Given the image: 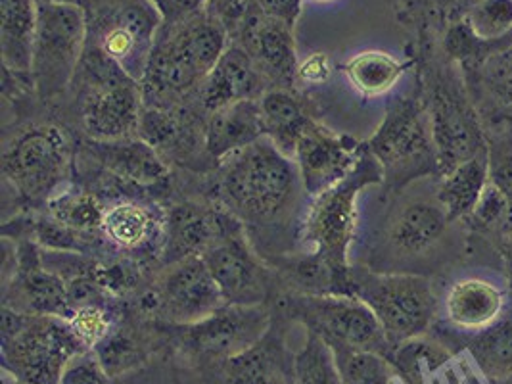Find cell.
Listing matches in <instances>:
<instances>
[{
	"label": "cell",
	"mask_w": 512,
	"mask_h": 384,
	"mask_svg": "<svg viewBox=\"0 0 512 384\" xmlns=\"http://www.w3.org/2000/svg\"><path fill=\"white\" fill-rule=\"evenodd\" d=\"M215 187L221 206L244 225L250 240L282 235L290 223L300 229L307 198L300 171L267 137L227 156Z\"/></svg>",
	"instance_id": "6da1fadb"
},
{
	"label": "cell",
	"mask_w": 512,
	"mask_h": 384,
	"mask_svg": "<svg viewBox=\"0 0 512 384\" xmlns=\"http://www.w3.org/2000/svg\"><path fill=\"white\" fill-rule=\"evenodd\" d=\"M227 48V25L210 10H202L179 24H163L140 81L144 106L169 110L188 98Z\"/></svg>",
	"instance_id": "7a4b0ae2"
},
{
	"label": "cell",
	"mask_w": 512,
	"mask_h": 384,
	"mask_svg": "<svg viewBox=\"0 0 512 384\" xmlns=\"http://www.w3.org/2000/svg\"><path fill=\"white\" fill-rule=\"evenodd\" d=\"M384 181V171L365 146L361 158L346 179L307 198L298 244L325 265L334 279L336 294H351L350 246L357 225V198L363 189Z\"/></svg>",
	"instance_id": "3957f363"
},
{
	"label": "cell",
	"mask_w": 512,
	"mask_h": 384,
	"mask_svg": "<svg viewBox=\"0 0 512 384\" xmlns=\"http://www.w3.org/2000/svg\"><path fill=\"white\" fill-rule=\"evenodd\" d=\"M267 304H225L221 310L190 325L154 321L163 352L185 361L196 375L257 344L273 325Z\"/></svg>",
	"instance_id": "277c9868"
},
{
	"label": "cell",
	"mask_w": 512,
	"mask_h": 384,
	"mask_svg": "<svg viewBox=\"0 0 512 384\" xmlns=\"http://www.w3.org/2000/svg\"><path fill=\"white\" fill-rule=\"evenodd\" d=\"M83 133L94 143L139 137L144 112L140 81L102 50L87 47L75 79Z\"/></svg>",
	"instance_id": "5b68a950"
},
{
	"label": "cell",
	"mask_w": 512,
	"mask_h": 384,
	"mask_svg": "<svg viewBox=\"0 0 512 384\" xmlns=\"http://www.w3.org/2000/svg\"><path fill=\"white\" fill-rule=\"evenodd\" d=\"M85 350L68 319L2 306V371L22 383H60L66 365Z\"/></svg>",
	"instance_id": "8992f818"
},
{
	"label": "cell",
	"mask_w": 512,
	"mask_h": 384,
	"mask_svg": "<svg viewBox=\"0 0 512 384\" xmlns=\"http://www.w3.org/2000/svg\"><path fill=\"white\" fill-rule=\"evenodd\" d=\"M87 50V14L75 2L39 0L31 83L45 102L66 93Z\"/></svg>",
	"instance_id": "52a82bcc"
},
{
	"label": "cell",
	"mask_w": 512,
	"mask_h": 384,
	"mask_svg": "<svg viewBox=\"0 0 512 384\" xmlns=\"http://www.w3.org/2000/svg\"><path fill=\"white\" fill-rule=\"evenodd\" d=\"M351 294L373 310L394 348L432 329L438 300L422 275L351 269Z\"/></svg>",
	"instance_id": "ba28073f"
},
{
	"label": "cell",
	"mask_w": 512,
	"mask_h": 384,
	"mask_svg": "<svg viewBox=\"0 0 512 384\" xmlns=\"http://www.w3.org/2000/svg\"><path fill=\"white\" fill-rule=\"evenodd\" d=\"M87 47L102 50L125 72L142 81L163 18L150 0H89Z\"/></svg>",
	"instance_id": "9c48e42d"
},
{
	"label": "cell",
	"mask_w": 512,
	"mask_h": 384,
	"mask_svg": "<svg viewBox=\"0 0 512 384\" xmlns=\"http://www.w3.org/2000/svg\"><path fill=\"white\" fill-rule=\"evenodd\" d=\"M367 146L390 189H401L419 177L440 173L430 118L415 100L394 102Z\"/></svg>",
	"instance_id": "30bf717a"
},
{
	"label": "cell",
	"mask_w": 512,
	"mask_h": 384,
	"mask_svg": "<svg viewBox=\"0 0 512 384\" xmlns=\"http://www.w3.org/2000/svg\"><path fill=\"white\" fill-rule=\"evenodd\" d=\"M71 171V144L56 125H33L2 154V173L27 202H48L64 189Z\"/></svg>",
	"instance_id": "8fae6325"
},
{
	"label": "cell",
	"mask_w": 512,
	"mask_h": 384,
	"mask_svg": "<svg viewBox=\"0 0 512 384\" xmlns=\"http://www.w3.org/2000/svg\"><path fill=\"white\" fill-rule=\"evenodd\" d=\"M284 315L321 338L376 352L390 360L394 346L373 310L350 294H302L284 300Z\"/></svg>",
	"instance_id": "7c38bea8"
},
{
	"label": "cell",
	"mask_w": 512,
	"mask_h": 384,
	"mask_svg": "<svg viewBox=\"0 0 512 384\" xmlns=\"http://www.w3.org/2000/svg\"><path fill=\"white\" fill-rule=\"evenodd\" d=\"M221 288L202 256H190L167 265L158 277L152 300H146L150 321L190 325L225 306Z\"/></svg>",
	"instance_id": "4fadbf2b"
},
{
	"label": "cell",
	"mask_w": 512,
	"mask_h": 384,
	"mask_svg": "<svg viewBox=\"0 0 512 384\" xmlns=\"http://www.w3.org/2000/svg\"><path fill=\"white\" fill-rule=\"evenodd\" d=\"M202 258L227 304H265L271 290V269L233 214Z\"/></svg>",
	"instance_id": "5bb4252c"
},
{
	"label": "cell",
	"mask_w": 512,
	"mask_h": 384,
	"mask_svg": "<svg viewBox=\"0 0 512 384\" xmlns=\"http://www.w3.org/2000/svg\"><path fill=\"white\" fill-rule=\"evenodd\" d=\"M430 127L442 175L488 150L474 110L451 79L432 95Z\"/></svg>",
	"instance_id": "9a60e30c"
},
{
	"label": "cell",
	"mask_w": 512,
	"mask_h": 384,
	"mask_svg": "<svg viewBox=\"0 0 512 384\" xmlns=\"http://www.w3.org/2000/svg\"><path fill=\"white\" fill-rule=\"evenodd\" d=\"M294 358L286 344V327L275 321L252 348L208 367L192 379L198 384H294Z\"/></svg>",
	"instance_id": "2e32d148"
},
{
	"label": "cell",
	"mask_w": 512,
	"mask_h": 384,
	"mask_svg": "<svg viewBox=\"0 0 512 384\" xmlns=\"http://www.w3.org/2000/svg\"><path fill=\"white\" fill-rule=\"evenodd\" d=\"M365 146L355 139L311 123L296 146L294 162L307 198H315L350 175Z\"/></svg>",
	"instance_id": "e0dca14e"
},
{
	"label": "cell",
	"mask_w": 512,
	"mask_h": 384,
	"mask_svg": "<svg viewBox=\"0 0 512 384\" xmlns=\"http://www.w3.org/2000/svg\"><path fill=\"white\" fill-rule=\"evenodd\" d=\"M12 285H4V306L27 315H56L68 319L70 292L66 281L43 264L35 244L25 242L14 264Z\"/></svg>",
	"instance_id": "ac0fdd59"
},
{
	"label": "cell",
	"mask_w": 512,
	"mask_h": 384,
	"mask_svg": "<svg viewBox=\"0 0 512 384\" xmlns=\"http://www.w3.org/2000/svg\"><path fill=\"white\" fill-rule=\"evenodd\" d=\"M238 45L252 56L271 89H290L294 85L298 72L294 27L244 10Z\"/></svg>",
	"instance_id": "d6986e66"
},
{
	"label": "cell",
	"mask_w": 512,
	"mask_h": 384,
	"mask_svg": "<svg viewBox=\"0 0 512 384\" xmlns=\"http://www.w3.org/2000/svg\"><path fill=\"white\" fill-rule=\"evenodd\" d=\"M165 217L167 212L154 204L123 198L104 206L100 235L121 252L133 256H162Z\"/></svg>",
	"instance_id": "ffe728a7"
},
{
	"label": "cell",
	"mask_w": 512,
	"mask_h": 384,
	"mask_svg": "<svg viewBox=\"0 0 512 384\" xmlns=\"http://www.w3.org/2000/svg\"><path fill=\"white\" fill-rule=\"evenodd\" d=\"M271 89L267 77L257 68L252 56L236 45H229L217 66L192 93L198 106L211 112L242 100H259Z\"/></svg>",
	"instance_id": "44dd1931"
},
{
	"label": "cell",
	"mask_w": 512,
	"mask_h": 384,
	"mask_svg": "<svg viewBox=\"0 0 512 384\" xmlns=\"http://www.w3.org/2000/svg\"><path fill=\"white\" fill-rule=\"evenodd\" d=\"M229 212L204 208L198 204L173 206L165 217V242L162 258L165 265L181 262L190 256H202L219 239Z\"/></svg>",
	"instance_id": "7402d4cb"
},
{
	"label": "cell",
	"mask_w": 512,
	"mask_h": 384,
	"mask_svg": "<svg viewBox=\"0 0 512 384\" xmlns=\"http://www.w3.org/2000/svg\"><path fill=\"white\" fill-rule=\"evenodd\" d=\"M440 200H409L392 217L386 242L397 258H417L430 252L445 235L449 225Z\"/></svg>",
	"instance_id": "603a6c76"
},
{
	"label": "cell",
	"mask_w": 512,
	"mask_h": 384,
	"mask_svg": "<svg viewBox=\"0 0 512 384\" xmlns=\"http://www.w3.org/2000/svg\"><path fill=\"white\" fill-rule=\"evenodd\" d=\"M265 137L259 100H242L211 112L204 127V148L221 164L227 156Z\"/></svg>",
	"instance_id": "cb8c5ba5"
},
{
	"label": "cell",
	"mask_w": 512,
	"mask_h": 384,
	"mask_svg": "<svg viewBox=\"0 0 512 384\" xmlns=\"http://www.w3.org/2000/svg\"><path fill=\"white\" fill-rule=\"evenodd\" d=\"M39 0H0V52L4 72L31 83Z\"/></svg>",
	"instance_id": "d4e9b609"
},
{
	"label": "cell",
	"mask_w": 512,
	"mask_h": 384,
	"mask_svg": "<svg viewBox=\"0 0 512 384\" xmlns=\"http://www.w3.org/2000/svg\"><path fill=\"white\" fill-rule=\"evenodd\" d=\"M93 156L117 179L139 187H156L169 175L162 154L140 137L121 139L112 143L91 141Z\"/></svg>",
	"instance_id": "484cf974"
},
{
	"label": "cell",
	"mask_w": 512,
	"mask_h": 384,
	"mask_svg": "<svg viewBox=\"0 0 512 384\" xmlns=\"http://www.w3.org/2000/svg\"><path fill=\"white\" fill-rule=\"evenodd\" d=\"M505 310V296L484 279H463L445 296L447 321L459 331H480L493 325Z\"/></svg>",
	"instance_id": "4316f807"
},
{
	"label": "cell",
	"mask_w": 512,
	"mask_h": 384,
	"mask_svg": "<svg viewBox=\"0 0 512 384\" xmlns=\"http://www.w3.org/2000/svg\"><path fill=\"white\" fill-rule=\"evenodd\" d=\"M265 137L279 148L282 154L294 160L296 146L313 120L307 116L302 100L290 89H269L259 98Z\"/></svg>",
	"instance_id": "83f0119b"
},
{
	"label": "cell",
	"mask_w": 512,
	"mask_h": 384,
	"mask_svg": "<svg viewBox=\"0 0 512 384\" xmlns=\"http://www.w3.org/2000/svg\"><path fill=\"white\" fill-rule=\"evenodd\" d=\"M489 181V150L443 175L438 200L449 217L457 221L472 214Z\"/></svg>",
	"instance_id": "f1b7e54d"
},
{
	"label": "cell",
	"mask_w": 512,
	"mask_h": 384,
	"mask_svg": "<svg viewBox=\"0 0 512 384\" xmlns=\"http://www.w3.org/2000/svg\"><path fill=\"white\" fill-rule=\"evenodd\" d=\"M480 373L493 383H512V317H499L466 340Z\"/></svg>",
	"instance_id": "f546056e"
},
{
	"label": "cell",
	"mask_w": 512,
	"mask_h": 384,
	"mask_svg": "<svg viewBox=\"0 0 512 384\" xmlns=\"http://www.w3.org/2000/svg\"><path fill=\"white\" fill-rule=\"evenodd\" d=\"M409 68L396 60L392 54L380 50H367L353 56L344 66L351 87L363 96L386 95L396 87L401 75Z\"/></svg>",
	"instance_id": "4dcf8cb0"
},
{
	"label": "cell",
	"mask_w": 512,
	"mask_h": 384,
	"mask_svg": "<svg viewBox=\"0 0 512 384\" xmlns=\"http://www.w3.org/2000/svg\"><path fill=\"white\" fill-rule=\"evenodd\" d=\"M451 358L453 352L440 338L422 335L396 346L390 356V363L394 365L396 377H401L403 383L422 384L428 373L438 371Z\"/></svg>",
	"instance_id": "1f68e13d"
},
{
	"label": "cell",
	"mask_w": 512,
	"mask_h": 384,
	"mask_svg": "<svg viewBox=\"0 0 512 384\" xmlns=\"http://www.w3.org/2000/svg\"><path fill=\"white\" fill-rule=\"evenodd\" d=\"M325 340V338H323ZM336 369L344 384H392L396 377L394 365L386 356L359 350L338 340L326 338Z\"/></svg>",
	"instance_id": "d6a6232c"
},
{
	"label": "cell",
	"mask_w": 512,
	"mask_h": 384,
	"mask_svg": "<svg viewBox=\"0 0 512 384\" xmlns=\"http://www.w3.org/2000/svg\"><path fill=\"white\" fill-rule=\"evenodd\" d=\"M47 206L52 219L83 237L102 233L104 206L93 192L60 191L48 200Z\"/></svg>",
	"instance_id": "836d02e7"
},
{
	"label": "cell",
	"mask_w": 512,
	"mask_h": 384,
	"mask_svg": "<svg viewBox=\"0 0 512 384\" xmlns=\"http://www.w3.org/2000/svg\"><path fill=\"white\" fill-rule=\"evenodd\" d=\"M463 20L482 43L501 47L512 43V0H476Z\"/></svg>",
	"instance_id": "e575fe53"
},
{
	"label": "cell",
	"mask_w": 512,
	"mask_h": 384,
	"mask_svg": "<svg viewBox=\"0 0 512 384\" xmlns=\"http://www.w3.org/2000/svg\"><path fill=\"white\" fill-rule=\"evenodd\" d=\"M71 331L81 340L87 350H94L100 342L114 333L119 325V315L108 304V300H89L77 304L68 317Z\"/></svg>",
	"instance_id": "d590c367"
},
{
	"label": "cell",
	"mask_w": 512,
	"mask_h": 384,
	"mask_svg": "<svg viewBox=\"0 0 512 384\" xmlns=\"http://www.w3.org/2000/svg\"><path fill=\"white\" fill-rule=\"evenodd\" d=\"M294 384H344L328 344L311 331L294 358Z\"/></svg>",
	"instance_id": "8d00e7d4"
},
{
	"label": "cell",
	"mask_w": 512,
	"mask_h": 384,
	"mask_svg": "<svg viewBox=\"0 0 512 384\" xmlns=\"http://www.w3.org/2000/svg\"><path fill=\"white\" fill-rule=\"evenodd\" d=\"M474 229L507 237L509 227V202L503 191L489 179L482 198L468 216Z\"/></svg>",
	"instance_id": "74e56055"
},
{
	"label": "cell",
	"mask_w": 512,
	"mask_h": 384,
	"mask_svg": "<svg viewBox=\"0 0 512 384\" xmlns=\"http://www.w3.org/2000/svg\"><path fill=\"white\" fill-rule=\"evenodd\" d=\"M480 79L489 95L497 98L499 104L512 108V43L480 64Z\"/></svg>",
	"instance_id": "f35d334b"
},
{
	"label": "cell",
	"mask_w": 512,
	"mask_h": 384,
	"mask_svg": "<svg viewBox=\"0 0 512 384\" xmlns=\"http://www.w3.org/2000/svg\"><path fill=\"white\" fill-rule=\"evenodd\" d=\"M110 384H183L179 367L169 352L158 354L154 360L144 363L121 377L112 379Z\"/></svg>",
	"instance_id": "ab89813d"
},
{
	"label": "cell",
	"mask_w": 512,
	"mask_h": 384,
	"mask_svg": "<svg viewBox=\"0 0 512 384\" xmlns=\"http://www.w3.org/2000/svg\"><path fill=\"white\" fill-rule=\"evenodd\" d=\"M112 377L94 350L77 354L66 365L58 384H110Z\"/></svg>",
	"instance_id": "60d3db41"
},
{
	"label": "cell",
	"mask_w": 512,
	"mask_h": 384,
	"mask_svg": "<svg viewBox=\"0 0 512 384\" xmlns=\"http://www.w3.org/2000/svg\"><path fill=\"white\" fill-rule=\"evenodd\" d=\"M489 179L503 191L509 202L507 237L512 240V143H497L489 150Z\"/></svg>",
	"instance_id": "b9f144b4"
},
{
	"label": "cell",
	"mask_w": 512,
	"mask_h": 384,
	"mask_svg": "<svg viewBox=\"0 0 512 384\" xmlns=\"http://www.w3.org/2000/svg\"><path fill=\"white\" fill-rule=\"evenodd\" d=\"M244 10L294 27L302 12V0H244Z\"/></svg>",
	"instance_id": "7bdbcfd3"
},
{
	"label": "cell",
	"mask_w": 512,
	"mask_h": 384,
	"mask_svg": "<svg viewBox=\"0 0 512 384\" xmlns=\"http://www.w3.org/2000/svg\"><path fill=\"white\" fill-rule=\"evenodd\" d=\"M330 73H332L330 58L326 56L325 52H313L311 56H307L303 62L298 64L296 79L302 81L303 85L319 87V85H325L326 81L330 79Z\"/></svg>",
	"instance_id": "ee69618b"
},
{
	"label": "cell",
	"mask_w": 512,
	"mask_h": 384,
	"mask_svg": "<svg viewBox=\"0 0 512 384\" xmlns=\"http://www.w3.org/2000/svg\"><path fill=\"white\" fill-rule=\"evenodd\" d=\"M162 14L163 24H179L206 10L210 0H150Z\"/></svg>",
	"instance_id": "f6af8a7d"
},
{
	"label": "cell",
	"mask_w": 512,
	"mask_h": 384,
	"mask_svg": "<svg viewBox=\"0 0 512 384\" xmlns=\"http://www.w3.org/2000/svg\"><path fill=\"white\" fill-rule=\"evenodd\" d=\"M503 258H505V267H507V275H509V288L512 294V240H507L503 244Z\"/></svg>",
	"instance_id": "bcb514c9"
},
{
	"label": "cell",
	"mask_w": 512,
	"mask_h": 384,
	"mask_svg": "<svg viewBox=\"0 0 512 384\" xmlns=\"http://www.w3.org/2000/svg\"><path fill=\"white\" fill-rule=\"evenodd\" d=\"M474 2H476V0H451V6H453V10L459 12V18H463L466 14V10H468Z\"/></svg>",
	"instance_id": "7dc6e473"
},
{
	"label": "cell",
	"mask_w": 512,
	"mask_h": 384,
	"mask_svg": "<svg viewBox=\"0 0 512 384\" xmlns=\"http://www.w3.org/2000/svg\"><path fill=\"white\" fill-rule=\"evenodd\" d=\"M2 384H25L20 381V379H16L14 375H10L8 371H2Z\"/></svg>",
	"instance_id": "c3c4849f"
},
{
	"label": "cell",
	"mask_w": 512,
	"mask_h": 384,
	"mask_svg": "<svg viewBox=\"0 0 512 384\" xmlns=\"http://www.w3.org/2000/svg\"><path fill=\"white\" fill-rule=\"evenodd\" d=\"M311 2H330V0H311Z\"/></svg>",
	"instance_id": "681fc988"
}]
</instances>
